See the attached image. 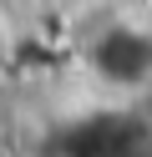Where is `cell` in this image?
I'll use <instances>...</instances> for the list:
<instances>
[{
	"label": "cell",
	"mask_w": 152,
	"mask_h": 157,
	"mask_svg": "<svg viewBox=\"0 0 152 157\" xmlns=\"http://www.w3.org/2000/svg\"><path fill=\"white\" fill-rule=\"evenodd\" d=\"M5 66H10V31H5V21H0V76H5Z\"/></svg>",
	"instance_id": "cell-1"
},
{
	"label": "cell",
	"mask_w": 152,
	"mask_h": 157,
	"mask_svg": "<svg viewBox=\"0 0 152 157\" xmlns=\"http://www.w3.org/2000/svg\"><path fill=\"white\" fill-rule=\"evenodd\" d=\"M0 157H5V122H0Z\"/></svg>",
	"instance_id": "cell-2"
}]
</instances>
